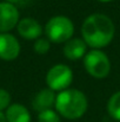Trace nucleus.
<instances>
[{"label": "nucleus", "mask_w": 120, "mask_h": 122, "mask_svg": "<svg viewBox=\"0 0 120 122\" xmlns=\"http://www.w3.org/2000/svg\"><path fill=\"white\" fill-rule=\"evenodd\" d=\"M19 1H20V0H7V2H9V4H13V5H14L15 2H19Z\"/></svg>", "instance_id": "obj_17"}, {"label": "nucleus", "mask_w": 120, "mask_h": 122, "mask_svg": "<svg viewBox=\"0 0 120 122\" xmlns=\"http://www.w3.org/2000/svg\"><path fill=\"white\" fill-rule=\"evenodd\" d=\"M0 122H7L6 121V116L2 112H0Z\"/></svg>", "instance_id": "obj_16"}, {"label": "nucleus", "mask_w": 120, "mask_h": 122, "mask_svg": "<svg viewBox=\"0 0 120 122\" xmlns=\"http://www.w3.org/2000/svg\"><path fill=\"white\" fill-rule=\"evenodd\" d=\"M38 122H60V116L57 110L47 109V110L39 113Z\"/></svg>", "instance_id": "obj_13"}, {"label": "nucleus", "mask_w": 120, "mask_h": 122, "mask_svg": "<svg viewBox=\"0 0 120 122\" xmlns=\"http://www.w3.org/2000/svg\"><path fill=\"white\" fill-rule=\"evenodd\" d=\"M73 82V72L65 64H57L52 66L47 75L46 83L48 88L53 91H62L68 89Z\"/></svg>", "instance_id": "obj_5"}, {"label": "nucleus", "mask_w": 120, "mask_h": 122, "mask_svg": "<svg viewBox=\"0 0 120 122\" xmlns=\"http://www.w3.org/2000/svg\"><path fill=\"white\" fill-rule=\"evenodd\" d=\"M5 116L7 122H31V114L28 109L20 103L11 104L6 109Z\"/></svg>", "instance_id": "obj_11"}, {"label": "nucleus", "mask_w": 120, "mask_h": 122, "mask_svg": "<svg viewBox=\"0 0 120 122\" xmlns=\"http://www.w3.org/2000/svg\"><path fill=\"white\" fill-rule=\"evenodd\" d=\"M11 106V95L7 90L0 88V112L7 109Z\"/></svg>", "instance_id": "obj_15"}, {"label": "nucleus", "mask_w": 120, "mask_h": 122, "mask_svg": "<svg viewBox=\"0 0 120 122\" xmlns=\"http://www.w3.org/2000/svg\"><path fill=\"white\" fill-rule=\"evenodd\" d=\"M46 38L53 43H66L74 33V25L72 20L64 15L51 18L45 26Z\"/></svg>", "instance_id": "obj_3"}, {"label": "nucleus", "mask_w": 120, "mask_h": 122, "mask_svg": "<svg viewBox=\"0 0 120 122\" xmlns=\"http://www.w3.org/2000/svg\"><path fill=\"white\" fill-rule=\"evenodd\" d=\"M18 33L27 41H34L40 38L41 33H42V27L39 24L38 20L33 19V18H24L21 20H19L18 25Z\"/></svg>", "instance_id": "obj_8"}, {"label": "nucleus", "mask_w": 120, "mask_h": 122, "mask_svg": "<svg viewBox=\"0 0 120 122\" xmlns=\"http://www.w3.org/2000/svg\"><path fill=\"white\" fill-rule=\"evenodd\" d=\"M87 50V44L84 39L80 38H71L70 41L65 43L64 46V55L70 61H78L80 58L85 57Z\"/></svg>", "instance_id": "obj_9"}, {"label": "nucleus", "mask_w": 120, "mask_h": 122, "mask_svg": "<svg viewBox=\"0 0 120 122\" xmlns=\"http://www.w3.org/2000/svg\"><path fill=\"white\" fill-rule=\"evenodd\" d=\"M99 1H101V2H110V1H112V0H99Z\"/></svg>", "instance_id": "obj_18"}, {"label": "nucleus", "mask_w": 120, "mask_h": 122, "mask_svg": "<svg viewBox=\"0 0 120 122\" xmlns=\"http://www.w3.org/2000/svg\"><path fill=\"white\" fill-rule=\"evenodd\" d=\"M86 71L94 78H105L111 71V62L105 52L99 49H92L84 57Z\"/></svg>", "instance_id": "obj_4"}, {"label": "nucleus", "mask_w": 120, "mask_h": 122, "mask_svg": "<svg viewBox=\"0 0 120 122\" xmlns=\"http://www.w3.org/2000/svg\"><path fill=\"white\" fill-rule=\"evenodd\" d=\"M54 106L59 115L68 120H77L86 113L88 103L82 91L77 89H66L57 95Z\"/></svg>", "instance_id": "obj_2"}, {"label": "nucleus", "mask_w": 120, "mask_h": 122, "mask_svg": "<svg viewBox=\"0 0 120 122\" xmlns=\"http://www.w3.org/2000/svg\"><path fill=\"white\" fill-rule=\"evenodd\" d=\"M33 47H34V51L37 53L45 55V53L48 52V50L51 47V43H49V41L47 38H38L36 41V43H34Z\"/></svg>", "instance_id": "obj_14"}, {"label": "nucleus", "mask_w": 120, "mask_h": 122, "mask_svg": "<svg viewBox=\"0 0 120 122\" xmlns=\"http://www.w3.org/2000/svg\"><path fill=\"white\" fill-rule=\"evenodd\" d=\"M55 94L51 89H42L34 96L32 101V107L38 113H41L47 109H52V107L55 104Z\"/></svg>", "instance_id": "obj_10"}, {"label": "nucleus", "mask_w": 120, "mask_h": 122, "mask_svg": "<svg viewBox=\"0 0 120 122\" xmlns=\"http://www.w3.org/2000/svg\"><path fill=\"white\" fill-rule=\"evenodd\" d=\"M20 53V44L18 39L6 33H0V58L2 61H14Z\"/></svg>", "instance_id": "obj_7"}, {"label": "nucleus", "mask_w": 120, "mask_h": 122, "mask_svg": "<svg viewBox=\"0 0 120 122\" xmlns=\"http://www.w3.org/2000/svg\"><path fill=\"white\" fill-rule=\"evenodd\" d=\"M19 23V12L13 4L0 2V33H6Z\"/></svg>", "instance_id": "obj_6"}, {"label": "nucleus", "mask_w": 120, "mask_h": 122, "mask_svg": "<svg viewBox=\"0 0 120 122\" xmlns=\"http://www.w3.org/2000/svg\"><path fill=\"white\" fill-rule=\"evenodd\" d=\"M114 24L110 17L101 13L88 15L81 26L82 39L93 49L107 46L114 37Z\"/></svg>", "instance_id": "obj_1"}, {"label": "nucleus", "mask_w": 120, "mask_h": 122, "mask_svg": "<svg viewBox=\"0 0 120 122\" xmlns=\"http://www.w3.org/2000/svg\"><path fill=\"white\" fill-rule=\"evenodd\" d=\"M107 112L110 116L117 121H120V91L114 92L107 102Z\"/></svg>", "instance_id": "obj_12"}]
</instances>
